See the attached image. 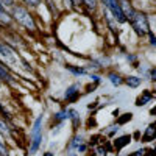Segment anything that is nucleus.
Masks as SVG:
<instances>
[{
	"mask_svg": "<svg viewBox=\"0 0 156 156\" xmlns=\"http://www.w3.org/2000/svg\"><path fill=\"white\" fill-rule=\"evenodd\" d=\"M69 112H70V111H62V112H58V114H56V119H58V120L67 119V117H69L67 114H69Z\"/></svg>",
	"mask_w": 156,
	"mask_h": 156,
	"instance_id": "obj_15",
	"label": "nucleus"
},
{
	"mask_svg": "<svg viewBox=\"0 0 156 156\" xmlns=\"http://www.w3.org/2000/svg\"><path fill=\"white\" fill-rule=\"evenodd\" d=\"M126 83H128V86H131V87H137L140 84V78H137V76H128Z\"/></svg>",
	"mask_w": 156,
	"mask_h": 156,
	"instance_id": "obj_12",
	"label": "nucleus"
},
{
	"mask_svg": "<svg viewBox=\"0 0 156 156\" xmlns=\"http://www.w3.org/2000/svg\"><path fill=\"white\" fill-rule=\"evenodd\" d=\"M150 98H151V94H150V92H144V95L139 97V98L136 100V105H137V106H144L147 101H150Z\"/></svg>",
	"mask_w": 156,
	"mask_h": 156,
	"instance_id": "obj_9",
	"label": "nucleus"
},
{
	"mask_svg": "<svg viewBox=\"0 0 156 156\" xmlns=\"http://www.w3.org/2000/svg\"><path fill=\"white\" fill-rule=\"evenodd\" d=\"M129 140H131V137H129V136H122V137H119V139L115 140V144H114L115 150H120L123 145H126V144H128Z\"/></svg>",
	"mask_w": 156,
	"mask_h": 156,
	"instance_id": "obj_7",
	"label": "nucleus"
},
{
	"mask_svg": "<svg viewBox=\"0 0 156 156\" xmlns=\"http://www.w3.org/2000/svg\"><path fill=\"white\" fill-rule=\"evenodd\" d=\"M109 78H111V83H112V84H120V83H122V80H120V76H119V75L111 73Z\"/></svg>",
	"mask_w": 156,
	"mask_h": 156,
	"instance_id": "obj_14",
	"label": "nucleus"
},
{
	"mask_svg": "<svg viewBox=\"0 0 156 156\" xmlns=\"http://www.w3.org/2000/svg\"><path fill=\"white\" fill-rule=\"evenodd\" d=\"M45 156H51V153H45Z\"/></svg>",
	"mask_w": 156,
	"mask_h": 156,
	"instance_id": "obj_27",
	"label": "nucleus"
},
{
	"mask_svg": "<svg viewBox=\"0 0 156 156\" xmlns=\"http://www.w3.org/2000/svg\"><path fill=\"white\" fill-rule=\"evenodd\" d=\"M0 20H2V22H5V23H9V16L6 14V12H5V9L2 8V3H0Z\"/></svg>",
	"mask_w": 156,
	"mask_h": 156,
	"instance_id": "obj_13",
	"label": "nucleus"
},
{
	"mask_svg": "<svg viewBox=\"0 0 156 156\" xmlns=\"http://www.w3.org/2000/svg\"><path fill=\"white\" fill-rule=\"evenodd\" d=\"M151 114H156V108H154V109H151Z\"/></svg>",
	"mask_w": 156,
	"mask_h": 156,
	"instance_id": "obj_26",
	"label": "nucleus"
},
{
	"mask_svg": "<svg viewBox=\"0 0 156 156\" xmlns=\"http://www.w3.org/2000/svg\"><path fill=\"white\" fill-rule=\"evenodd\" d=\"M0 131H2V133H8V128H6V125L5 123H2V122H0Z\"/></svg>",
	"mask_w": 156,
	"mask_h": 156,
	"instance_id": "obj_19",
	"label": "nucleus"
},
{
	"mask_svg": "<svg viewBox=\"0 0 156 156\" xmlns=\"http://www.w3.org/2000/svg\"><path fill=\"white\" fill-rule=\"evenodd\" d=\"M150 39H151V44H156V37L154 36H150Z\"/></svg>",
	"mask_w": 156,
	"mask_h": 156,
	"instance_id": "obj_23",
	"label": "nucleus"
},
{
	"mask_svg": "<svg viewBox=\"0 0 156 156\" xmlns=\"http://www.w3.org/2000/svg\"><path fill=\"white\" fill-rule=\"evenodd\" d=\"M119 5H120V8H122L123 16H126L128 19H131V17H133V14H134V11H133V8H131V6H129V3L123 0V2H122V3H119Z\"/></svg>",
	"mask_w": 156,
	"mask_h": 156,
	"instance_id": "obj_6",
	"label": "nucleus"
},
{
	"mask_svg": "<svg viewBox=\"0 0 156 156\" xmlns=\"http://www.w3.org/2000/svg\"><path fill=\"white\" fill-rule=\"evenodd\" d=\"M0 154H2V156H6V148H5V145H3L2 140H0Z\"/></svg>",
	"mask_w": 156,
	"mask_h": 156,
	"instance_id": "obj_18",
	"label": "nucleus"
},
{
	"mask_svg": "<svg viewBox=\"0 0 156 156\" xmlns=\"http://www.w3.org/2000/svg\"><path fill=\"white\" fill-rule=\"evenodd\" d=\"M148 156H156V148H154V150H151V151H150V154H148Z\"/></svg>",
	"mask_w": 156,
	"mask_h": 156,
	"instance_id": "obj_22",
	"label": "nucleus"
},
{
	"mask_svg": "<svg viewBox=\"0 0 156 156\" xmlns=\"http://www.w3.org/2000/svg\"><path fill=\"white\" fill-rule=\"evenodd\" d=\"M131 22H133V27H134L137 34L148 33V20H147L145 14H142V12H134L133 17H131Z\"/></svg>",
	"mask_w": 156,
	"mask_h": 156,
	"instance_id": "obj_3",
	"label": "nucleus"
},
{
	"mask_svg": "<svg viewBox=\"0 0 156 156\" xmlns=\"http://www.w3.org/2000/svg\"><path fill=\"white\" fill-rule=\"evenodd\" d=\"M103 3H105V6L114 14V17L119 20V22H125V16H123V12H122V8L120 5L117 3V0H103Z\"/></svg>",
	"mask_w": 156,
	"mask_h": 156,
	"instance_id": "obj_4",
	"label": "nucleus"
},
{
	"mask_svg": "<svg viewBox=\"0 0 156 156\" xmlns=\"http://www.w3.org/2000/svg\"><path fill=\"white\" fill-rule=\"evenodd\" d=\"M12 14H14L16 20L20 22L23 27H27V28H30V30L34 28V22H33V19H31V16L28 14L27 9H23V8H20V6H16V8H12Z\"/></svg>",
	"mask_w": 156,
	"mask_h": 156,
	"instance_id": "obj_2",
	"label": "nucleus"
},
{
	"mask_svg": "<svg viewBox=\"0 0 156 156\" xmlns=\"http://www.w3.org/2000/svg\"><path fill=\"white\" fill-rule=\"evenodd\" d=\"M33 137H34V139H33V144H31V147H30V151H31V153H36L39 144H41V140H42V136H41V133H37V134H34Z\"/></svg>",
	"mask_w": 156,
	"mask_h": 156,
	"instance_id": "obj_8",
	"label": "nucleus"
},
{
	"mask_svg": "<svg viewBox=\"0 0 156 156\" xmlns=\"http://www.w3.org/2000/svg\"><path fill=\"white\" fill-rule=\"evenodd\" d=\"M0 56L3 58V61L11 67H19L20 66V59L14 53V50L9 48L6 44H0Z\"/></svg>",
	"mask_w": 156,
	"mask_h": 156,
	"instance_id": "obj_1",
	"label": "nucleus"
},
{
	"mask_svg": "<svg viewBox=\"0 0 156 156\" xmlns=\"http://www.w3.org/2000/svg\"><path fill=\"white\" fill-rule=\"evenodd\" d=\"M140 154H142V153H140V151H134V153H133V154H131V156H140Z\"/></svg>",
	"mask_w": 156,
	"mask_h": 156,
	"instance_id": "obj_24",
	"label": "nucleus"
},
{
	"mask_svg": "<svg viewBox=\"0 0 156 156\" xmlns=\"http://www.w3.org/2000/svg\"><path fill=\"white\" fill-rule=\"evenodd\" d=\"M23 2H27V3H30V5H33V6H34V5H37V3H39V0H23Z\"/></svg>",
	"mask_w": 156,
	"mask_h": 156,
	"instance_id": "obj_21",
	"label": "nucleus"
},
{
	"mask_svg": "<svg viewBox=\"0 0 156 156\" xmlns=\"http://www.w3.org/2000/svg\"><path fill=\"white\" fill-rule=\"evenodd\" d=\"M76 95H78L76 86H70V87H69V90L66 92V98H67V100H75V98H76Z\"/></svg>",
	"mask_w": 156,
	"mask_h": 156,
	"instance_id": "obj_11",
	"label": "nucleus"
},
{
	"mask_svg": "<svg viewBox=\"0 0 156 156\" xmlns=\"http://www.w3.org/2000/svg\"><path fill=\"white\" fill-rule=\"evenodd\" d=\"M154 137H156V122H153L151 125H148V128H147L144 137H142V140L148 142V140H151V139H154Z\"/></svg>",
	"mask_w": 156,
	"mask_h": 156,
	"instance_id": "obj_5",
	"label": "nucleus"
},
{
	"mask_svg": "<svg viewBox=\"0 0 156 156\" xmlns=\"http://www.w3.org/2000/svg\"><path fill=\"white\" fill-rule=\"evenodd\" d=\"M131 115H133V114H129V112H128V114H125V117H122V119L119 120V123H125L126 120H131Z\"/></svg>",
	"mask_w": 156,
	"mask_h": 156,
	"instance_id": "obj_17",
	"label": "nucleus"
},
{
	"mask_svg": "<svg viewBox=\"0 0 156 156\" xmlns=\"http://www.w3.org/2000/svg\"><path fill=\"white\" fill-rule=\"evenodd\" d=\"M83 2H84L89 8H95V5H97V0H83Z\"/></svg>",
	"mask_w": 156,
	"mask_h": 156,
	"instance_id": "obj_16",
	"label": "nucleus"
},
{
	"mask_svg": "<svg viewBox=\"0 0 156 156\" xmlns=\"http://www.w3.org/2000/svg\"><path fill=\"white\" fill-rule=\"evenodd\" d=\"M70 2H72L73 5H78V3H80V0H70Z\"/></svg>",
	"mask_w": 156,
	"mask_h": 156,
	"instance_id": "obj_25",
	"label": "nucleus"
},
{
	"mask_svg": "<svg viewBox=\"0 0 156 156\" xmlns=\"http://www.w3.org/2000/svg\"><path fill=\"white\" fill-rule=\"evenodd\" d=\"M0 3H2V5H8V6H11V5H12V0H0Z\"/></svg>",
	"mask_w": 156,
	"mask_h": 156,
	"instance_id": "obj_20",
	"label": "nucleus"
},
{
	"mask_svg": "<svg viewBox=\"0 0 156 156\" xmlns=\"http://www.w3.org/2000/svg\"><path fill=\"white\" fill-rule=\"evenodd\" d=\"M0 78H2V80H6V81H11V75H9L8 69L3 66L2 62H0Z\"/></svg>",
	"mask_w": 156,
	"mask_h": 156,
	"instance_id": "obj_10",
	"label": "nucleus"
}]
</instances>
